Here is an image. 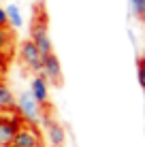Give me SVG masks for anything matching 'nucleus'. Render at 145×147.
<instances>
[{
    "label": "nucleus",
    "mask_w": 145,
    "mask_h": 147,
    "mask_svg": "<svg viewBox=\"0 0 145 147\" xmlns=\"http://www.w3.org/2000/svg\"><path fill=\"white\" fill-rule=\"evenodd\" d=\"M13 145L17 147H43L45 145V136L38 130V126H30V124H22L15 134Z\"/></svg>",
    "instance_id": "nucleus-5"
},
{
    "label": "nucleus",
    "mask_w": 145,
    "mask_h": 147,
    "mask_svg": "<svg viewBox=\"0 0 145 147\" xmlns=\"http://www.w3.org/2000/svg\"><path fill=\"white\" fill-rule=\"evenodd\" d=\"M22 124H24L22 117L15 111H11V113H0V147L13 145L15 134H17Z\"/></svg>",
    "instance_id": "nucleus-4"
},
{
    "label": "nucleus",
    "mask_w": 145,
    "mask_h": 147,
    "mask_svg": "<svg viewBox=\"0 0 145 147\" xmlns=\"http://www.w3.org/2000/svg\"><path fill=\"white\" fill-rule=\"evenodd\" d=\"M4 11H7V19H9V28L11 30H22L24 28V13L22 9H19V4H7L4 7Z\"/></svg>",
    "instance_id": "nucleus-10"
},
{
    "label": "nucleus",
    "mask_w": 145,
    "mask_h": 147,
    "mask_svg": "<svg viewBox=\"0 0 145 147\" xmlns=\"http://www.w3.org/2000/svg\"><path fill=\"white\" fill-rule=\"evenodd\" d=\"M0 70H4V55H0Z\"/></svg>",
    "instance_id": "nucleus-15"
},
{
    "label": "nucleus",
    "mask_w": 145,
    "mask_h": 147,
    "mask_svg": "<svg viewBox=\"0 0 145 147\" xmlns=\"http://www.w3.org/2000/svg\"><path fill=\"white\" fill-rule=\"evenodd\" d=\"M17 58H19V62H22V66L26 70H30V73H34V75L41 73V68H43V55H41V51H38V47L30 38H26V40L19 43Z\"/></svg>",
    "instance_id": "nucleus-3"
},
{
    "label": "nucleus",
    "mask_w": 145,
    "mask_h": 147,
    "mask_svg": "<svg viewBox=\"0 0 145 147\" xmlns=\"http://www.w3.org/2000/svg\"><path fill=\"white\" fill-rule=\"evenodd\" d=\"M0 113H2V111H0Z\"/></svg>",
    "instance_id": "nucleus-17"
},
{
    "label": "nucleus",
    "mask_w": 145,
    "mask_h": 147,
    "mask_svg": "<svg viewBox=\"0 0 145 147\" xmlns=\"http://www.w3.org/2000/svg\"><path fill=\"white\" fill-rule=\"evenodd\" d=\"M0 28H9V19H7V11H4V7H0Z\"/></svg>",
    "instance_id": "nucleus-14"
},
{
    "label": "nucleus",
    "mask_w": 145,
    "mask_h": 147,
    "mask_svg": "<svg viewBox=\"0 0 145 147\" xmlns=\"http://www.w3.org/2000/svg\"><path fill=\"white\" fill-rule=\"evenodd\" d=\"M128 2H130L132 13L137 15L139 19H145V0H128Z\"/></svg>",
    "instance_id": "nucleus-12"
},
{
    "label": "nucleus",
    "mask_w": 145,
    "mask_h": 147,
    "mask_svg": "<svg viewBox=\"0 0 145 147\" xmlns=\"http://www.w3.org/2000/svg\"><path fill=\"white\" fill-rule=\"evenodd\" d=\"M15 113L22 117L24 124L38 126L41 115H43V107L30 96V92H22V94H17V98H15Z\"/></svg>",
    "instance_id": "nucleus-2"
},
{
    "label": "nucleus",
    "mask_w": 145,
    "mask_h": 147,
    "mask_svg": "<svg viewBox=\"0 0 145 147\" xmlns=\"http://www.w3.org/2000/svg\"><path fill=\"white\" fill-rule=\"evenodd\" d=\"M13 49V32L11 28H0V55L7 58V53Z\"/></svg>",
    "instance_id": "nucleus-11"
},
{
    "label": "nucleus",
    "mask_w": 145,
    "mask_h": 147,
    "mask_svg": "<svg viewBox=\"0 0 145 147\" xmlns=\"http://www.w3.org/2000/svg\"><path fill=\"white\" fill-rule=\"evenodd\" d=\"M28 92H30V96H32V98L36 100L41 107H47V102H49V81L45 79L41 73L32 77Z\"/></svg>",
    "instance_id": "nucleus-7"
},
{
    "label": "nucleus",
    "mask_w": 145,
    "mask_h": 147,
    "mask_svg": "<svg viewBox=\"0 0 145 147\" xmlns=\"http://www.w3.org/2000/svg\"><path fill=\"white\" fill-rule=\"evenodd\" d=\"M15 98H17L15 92L4 83V81H0V111H2V113L15 111Z\"/></svg>",
    "instance_id": "nucleus-9"
},
{
    "label": "nucleus",
    "mask_w": 145,
    "mask_h": 147,
    "mask_svg": "<svg viewBox=\"0 0 145 147\" xmlns=\"http://www.w3.org/2000/svg\"><path fill=\"white\" fill-rule=\"evenodd\" d=\"M45 141L49 147H64L66 145V128L58 121H53L51 126L45 128Z\"/></svg>",
    "instance_id": "nucleus-8"
},
{
    "label": "nucleus",
    "mask_w": 145,
    "mask_h": 147,
    "mask_svg": "<svg viewBox=\"0 0 145 147\" xmlns=\"http://www.w3.org/2000/svg\"><path fill=\"white\" fill-rule=\"evenodd\" d=\"M9 147H17V145H9Z\"/></svg>",
    "instance_id": "nucleus-16"
},
{
    "label": "nucleus",
    "mask_w": 145,
    "mask_h": 147,
    "mask_svg": "<svg viewBox=\"0 0 145 147\" xmlns=\"http://www.w3.org/2000/svg\"><path fill=\"white\" fill-rule=\"evenodd\" d=\"M137 79H139V85L145 90V58L137 62Z\"/></svg>",
    "instance_id": "nucleus-13"
},
{
    "label": "nucleus",
    "mask_w": 145,
    "mask_h": 147,
    "mask_svg": "<svg viewBox=\"0 0 145 147\" xmlns=\"http://www.w3.org/2000/svg\"><path fill=\"white\" fill-rule=\"evenodd\" d=\"M41 75L49 81V85H60L62 83V64H60L56 53L43 55V68Z\"/></svg>",
    "instance_id": "nucleus-6"
},
{
    "label": "nucleus",
    "mask_w": 145,
    "mask_h": 147,
    "mask_svg": "<svg viewBox=\"0 0 145 147\" xmlns=\"http://www.w3.org/2000/svg\"><path fill=\"white\" fill-rule=\"evenodd\" d=\"M143 92H145V90H143Z\"/></svg>",
    "instance_id": "nucleus-18"
},
{
    "label": "nucleus",
    "mask_w": 145,
    "mask_h": 147,
    "mask_svg": "<svg viewBox=\"0 0 145 147\" xmlns=\"http://www.w3.org/2000/svg\"><path fill=\"white\" fill-rule=\"evenodd\" d=\"M30 40L38 47L41 55L53 53V43H51V36H49V30H47V15H43L41 11L30 24Z\"/></svg>",
    "instance_id": "nucleus-1"
}]
</instances>
